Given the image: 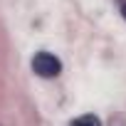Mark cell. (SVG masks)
Masks as SVG:
<instances>
[{
	"label": "cell",
	"instance_id": "1",
	"mask_svg": "<svg viewBox=\"0 0 126 126\" xmlns=\"http://www.w3.org/2000/svg\"><path fill=\"white\" fill-rule=\"evenodd\" d=\"M32 69H35V74H40L45 79H52L62 72V62L49 52H37L32 57Z\"/></svg>",
	"mask_w": 126,
	"mask_h": 126
},
{
	"label": "cell",
	"instance_id": "2",
	"mask_svg": "<svg viewBox=\"0 0 126 126\" xmlns=\"http://www.w3.org/2000/svg\"><path fill=\"white\" fill-rule=\"evenodd\" d=\"M72 126H101V121H99V116H94V114H84V116H77V119L72 121Z\"/></svg>",
	"mask_w": 126,
	"mask_h": 126
},
{
	"label": "cell",
	"instance_id": "3",
	"mask_svg": "<svg viewBox=\"0 0 126 126\" xmlns=\"http://www.w3.org/2000/svg\"><path fill=\"white\" fill-rule=\"evenodd\" d=\"M121 15H124V17H126V3H124V5H121Z\"/></svg>",
	"mask_w": 126,
	"mask_h": 126
}]
</instances>
